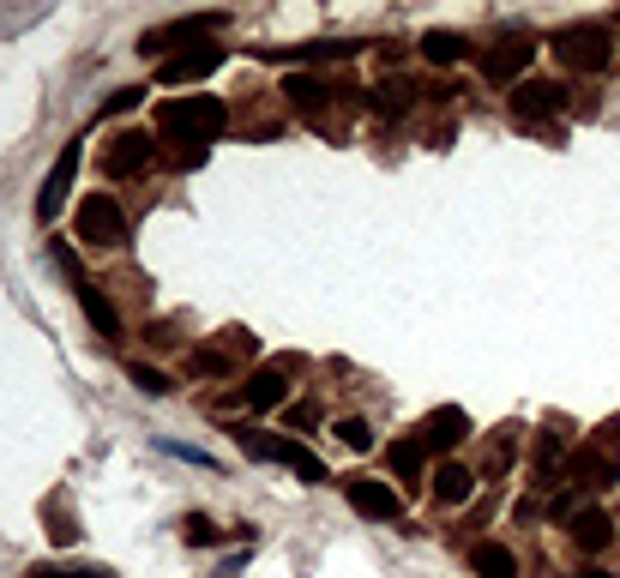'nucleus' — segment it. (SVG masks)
Masks as SVG:
<instances>
[{
    "label": "nucleus",
    "mask_w": 620,
    "mask_h": 578,
    "mask_svg": "<svg viewBox=\"0 0 620 578\" xmlns=\"http://www.w3.org/2000/svg\"><path fill=\"white\" fill-rule=\"evenodd\" d=\"M229 109L224 97H175V102H157V133L164 139H194V145H211L224 133Z\"/></svg>",
    "instance_id": "nucleus-1"
},
{
    "label": "nucleus",
    "mask_w": 620,
    "mask_h": 578,
    "mask_svg": "<svg viewBox=\"0 0 620 578\" xmlns=\"http://www.w3.org/2000/svg\"><path fill=\"white\" fill-rule=\"evenodd\" d=\"M194 368H199V374H229V355L224 350H199Z\"/></svg>",
    "instance_id": "nucleus-30"
},
{
    "label": "nucleus",
    "mask_w": 620,
    "mask_h": 578,
    "mask_svg": "<svg viewBox=\"0 0 620 578\" xmlns=\"http://www.w3.org/2000/svg\"><path fill=\"white\" fill-rule=\"evenodd\" d=\"M24 578H115L109 567H55V560H42V567H31Z\"/></svg>",
    "instance_id": "nucleus-25"
},
{
    "label": "nucleus",
    "mask_w": 620,
    "mask_h": 578,
    "mask_svg": "<svg viewBox=\"0 0 620 578\" xmlns=\"http://www.w3.org/2000/svg\"><path fill=\"white\" fill-rule=\"evenodd\" d=\"M224 12H194V19H175V25H164V31H145L139 37V49L145 55H164V49H181V42H205L211 31H224Z\"/></svg>",
    "instance_id": "nucleus-6"
},
{
    "label": "nucleus",
    "mask_w": 620,
    "mask_h": 578,
    "mask_svg": "<svg viewBox=\"0 0 620 578\" xmlns=\"http://www.w3.org/2000/svg\"><path fill=\"white\" fill-rule=\"evenodd\" d=\"M181 537L194 542V548H211V542H217V525H211V518H187V525H181Z\"/></svg>",
    "instance_id": "nucleus-28"
},
{
    "label": "nucleus",
    "mask_w": 620,
    "mask_h": 578,
    "mask_svg": "<svg viewBox=\"0 0 620 578\" xmlns=\"http://www.w3.org/2000/svg\"><path fill=\"white\" fill-rule=\"evenodd\" d=\"M55 265H67V272L79 277V265H72V254H67V247H55ZM79 307H85V314H91L97 337H115V332H121V320H115V307L97 295V284H91V277H79Z\"/></svg>",
    "instance_id": "nucleus-12"
},
{
    "label": "nucleus",
    "mask_w": 620,
    "mask_h": 578,
    "mask_svg": "<svg viewBox=\"0 0 620 578\" xmlns=\"http://www.w3.org/2000/svg\"><path fill=\"white\" fill-rule=\"evenodd\" d=\"M344 494H350V507H356L362 518H374V525H397V518H404V500H397V488L374 482V477H350Z\"/></svg>",
    "instance_id": "nucleus-8"
},
{
    "label": "nucleus",
    "mask_w": 620,
    "mask_h": 578,
    "mask_svg": "<svg viewBox=\"0 0 620 578\" xmlns=\"http://www.w3.org/2000/svg\"><path fill=\"white\" fill-rule=\"evenodd\" d=\"M157 157L151 133H121V139L102 145V182H132V175H145Z\"/></svg>",
    "instance_id": "nucleus-4"
},
{
    "label": "nucleus",
    "mask_w": 620,
    "mask_h": 578,
    "mask_svg": "<svg viewBox=\"0 0 620 578\" xmlns=\"http://www.w3.org/2000/svg\"><path fill=\"white\" fill-rule=\"evenodd\" d=\"M272 61H302V67H314V61H356L362 55V42H307V49H265Z\"/></svg>",
    "instance_id": "nucleus-15"
},
{
    "label": "nucleus",
    "mask_w": 620,
    "mask_h": 578,
    "mask_svg": "<svg viewBox=\"0 0 620 578\" xmlns=\"http://www.w3.org/2000/svg\"><path fill=\"white\" fill-rule=\"evenodd\" d=\"M79 145H67V151H61V163H55V169H49V182H42V193H37V217H42V224H49V217L55 212H61V199H67V193H72V175H79Z\"/></svg>",
    "instance_id": "nucleus-10"
},
{
    "label": "nucleus",
    "mask_w": 620,
    "mask_h": 578,
    "mask_svg": "<svg viewBox=\"0 0 620 578\" xmlns=\"http://www.w3.org/2000/svg\"><path fill=\"white\" fill-rule=\"evenodd\" d=\"M272 464H284V470H295L302 482H326V464H319L307 447H295V440H272Z\"/></svg>",
    "instance_id": "nucleus-18"
},
{
    "label": "nucleus",
    "mask_w": 620,
    "mask_h": 578,
    "mask_svg": "<svg viewBox=\"0 0 620 578\" xmlns=\"http://www.w3.org/2000/svg\"><path fill=\"white\" fill-rule=\"evenodd\" d=\"M567 537H572V548H584V555H602V548L614 542V525H609V512L579 507V512L567 518Z\"/></svg>",
    "instance_id": "nucleus-13"
},
{
    "label": "nucleus",
    "mask_w": 620,
    "mask_h": 578,
    "mask_svg": "<svg viewBox=\"0 0 620 578\" xmlns=\"http://www.w3.org/2000/svg\"><path fill=\"white\" fill-rule=\"evenodd\" d=\"M410 97H416V91H410L404 79H386V85L374 91V109H380V115H404V109H410Z\"/></svg>",
    "instance_id": "nucleus-23"
},
{
    "label": "nucleus",
    "mask_w": 620,
    "mask_h": 578,
    "mask_svg": "<svg viewBox=\"0 0 620 578\" xmlns=\"http://www.w3.org/2000/svg\"><path fill=\"white\" fill-rule=\"evenodd\" d=\"M549 49L567 67H584V72H602V67L614 61V42H609L602 25H560V31L549 37Z\"/></svg>",
    "instance_id": "nucleus-2"
},
{
    "label": "nucleus",
    "mask_w": 620,
    "mask_h": 578,
    "mask_svg": "<svg viewBox=\"0 0 620 578\" xmlns=\"http://www.w3.org/2000/svg\"><path fill=\"white\" fill-rule=\"evenodd\" d=\"M464 49H470V42L457 37V31H427V37H422V55H427L434 67H457V61H464Z\"/></svg>",
    "instance_id": "nucleus-20"
},
{
    "label": "nucleus",
    "mask_w": 620,
    "mask_h": 578,
    "mask_svg": "<svg viewBox=\"0 0 620 578\" xmlns=\"http://www.w3.org/2000/svg\"><path fill=\"white\" fill-rule=\"evenodd\" d=\"M572 578H609V572H572Z\"/></svg>",
    "instance_id": "nucleus-31"
},
{
    "label": "nucleus",
    "mask_w": 620,
    "mask_h": 578,
    "mask_svg": "<svg viewBox=\"0 0 620 578\" xmlns=\"http://www.w3.org/2000/svg\"><path fill=\"white\" fill-rule=\"evenodd\" d=\"M530 61H537V42H530L524 31H506L489 55H482V79H489V85H506V79H519Z\"/></svg>",
    "instance_id": "nucleus-7"
},
{
    "label": "nucleus",
    "mask_w": 620,
    "mask_h": 578,
    "mask_svg": "<svg viewBox=\"0 0 620 578\" xmlns=\"http://www.w3.org/2000/svg\"><path fill=\"white\" fill-rule=\"evenodd\" d=\"M590 447H597L602 458H614V464H620V417H614V422H602L597 434H590Z\"/></svg>",
    "instance_id": "nucleus-27"
},
{
    "label": "nucleus",
    "mask_w": 620,
    "mask_h": 578,
    "mask_svg": "<svg viewBox=\"0 0 620 578\" xmlns=\"http://www.w3.org/2000/svg\"><path fill=\"white\" fill-rule=\"evenodd\" d=\"M416 440H422L427 452H452V447H464V440H470V417L457 404H446V410H434V417L422 422Z\"/></svg>",
    "instance_id": "nucleus-9"
},
{
    "label": "nucleus",
    "mask_w": 620,
    "mask_h": 578,
    "mask_svg": "<svg viewBox=\"0 0 620 578\" xmlns=\"http://www.w3.org/2000/svg\"><path fill=\"white\" fill-rule=\"evenodd\" d=\"M72 229H79V242H91V247H121L127 242V217H121V205H115L109 193H85Z\"/></svg>",
    "instance_id": "nucleus-3"
},
{
    "label": "nucleus",
    "mask_w": 620,
    "mask_h": 578,
    "mask_svg": "<svg viewBox=\"0 0 620 578\" xmlns=\"http://www.w3.org/2000/svg\"><path fill=\"white\" fill-rule=\"evenodd\" d=\"M386 464H392V477L416 482V477H422V464H427V447H422V440H397V447L386 452Z\"/></svg>",
    "instance_id": "nucleus-21"
},
{
    "label": "nucleus",
    "mask_w": 620,
    "mask_h": 578,
    "mask_svg": "<svg viewBox=\"0 0 620 578\" xmlns=\"http://www.w3.org/2000/svg\"><path fill=\"white\" fill-rule=\"evenodd\" d=\"M284 97L295 102V109H319V102H326L332 91H326V85H319V79H302V72H295V79L284 85Z\"/></svg>",
    "instance_id": "nucleus-22"
},
{
    "label": "nucleus",
    "mask_w": 620,
    "mask_h": 578,
    "mask_svg": "<svg viewBox=\"0 0 620 578\" xmlns=\"http://www.w3.org/2000/svg\"><path fill=\"white\" fill-rule=\"evenodd\" d=\"M470 494H476V477H470L464 464H440L434 470V500L440 507H464Z\"/></svg>",
    "instance_id": "nucleus-19"
},
{
    "label": "nucleus",
    "mask_w": 620,
    "mask_h": 578,
    "mask_svg": "<svg viewBox=\"0 0 620 578\" xmlns=\"http://www.w3.org/2000/svg\"><path fill=\"white\" fill-rule=\"evenodd\" d=\"M572 482H579V488H614L620 464H614V458H602L597 447H584L579 458H572Z\"/></svg>",
    "instance_id": "nucleus-16"
},
{
    "label": "nucleus",
    "mask_w": 620,
    "mask_h": 578,
    "mask_svg": "<svg viewBox=\"0 0 620 578\" xmlns=\"http://www.w3.org/2000/svg\"><path fill=\"white\" fill-rule=\"evenodd\" d=\"M139 102H145V91H139V85H127V91H115L102 109H109V115H127V109H139Z\"/></svg>",
    "instance_id": "nucleus-29"
},
{
    "label": "nucleus",
    "mask_w": 620,
    "mask_h": 578,
    "mask_svg": "<svg viewBox=\"0 0 620 578\" xmlns=\"http://www.w3.org/2000/svg\"><path fill=\"white\" fill-rule=\"evenodd\" d=\"M470 567H476V578H519V555L506 542H476L470 548Z\"/></svg>",
    "instance_id": "nucleus-17"
},
{
    "label": "nucleus",
    "mask_w": 620,
    "mask_h": 578,
    "mask_svg": "<svg viewBox=\"0 0 620 578\" xmlns=\"http://www.w3.org/2000/svg\"><path fill=\"white\" fill-rule=\"evenodd\" d=\"M284 392H289L284 374H277V368H259V374H247V385L235 398H242L247 410H277V404H284Z\"/></svg>",
    "instance_id": "nucleus-14"
},
{
    "label": "nucleus",
    "mask_w": 620,
    "mask_h": 578,
    "mask_svg": "<svg viewBox=\"0 0 620 578\" xmlns=\"http://www.w3.org/2000/svg\"><path fill=\"white\" fill-rule=\"evenodd\" d=\"M229 55L224 49H194V55H169L164 67H157V79L164 85H194V79H211L217 67H224Z\"/></svg>",
    "instance_id": "nucleus-11"
},
{
    "label": "nucleus",
    "mask_w": 620,
    "mask_h": 578,
    "mask_svg": "<svg viewBox=\"0 0 620 578\" xmlns=\"http://www.w3.org/2000/svg\"><path fill=\"white\" fill-rule=\"evenodd\" d=\"M132 385H139V392H151V398H164V392H175V380L164 374V368H132Z\"/></svg>",
    "instance_id": "nucleus-26"
},
{
    "label": "nucleus",
    "mask_w": 620,
    "mask_h": 578,
    "mask_svg": "<svg viewBox=\"0 0 620 578\" xmlns=\"http://www.w3.org/2000/svg\"><path fill=\"white\" fill-rule=\"evenodd\" d=\"M506 109H512V121H519V127H542L549 115L567 109V85H554V79H524L519 91H512Z\"/></svg>",
    "instance_id": "nucleus-5"
},
{
    "label": "nucleus",
    "mask_w": 620,
    "mask_h": 578,
    "mask_svg": "<svg viewBox=\"0 0 620 578\" xmlns=\"http://www.w3.org/2000/svg\"><path fill=\"white\" fill-rule=\"evenodd\" d=\"M337 440H344L350 452H374V428H367L362 417H344V422H337Z\"/></svg>",
    "instance_id": "nucleus-24"
}]
</instances>
